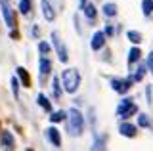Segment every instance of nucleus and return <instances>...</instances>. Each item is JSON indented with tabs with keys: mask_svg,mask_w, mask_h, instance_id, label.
I'll return each instance as SVG.
<instances>
[{
	"mask_svg": "<svg viewBox=\"0 0 153 151\" xmlns=\"http://www.w3.org/2000/svg\"><path fill=\"white\" fill-rule=\"evenodd\" d=\"M0 8H2V13H4V19H6V25L12 29L16 25L13 21V12H12V6H10V0H0Z\"/></svg>",
	"mask_w": 153,
	"mask_h": 151,
	"instance_id": "nucleus-5",
	"label": "nucleus"
},
{
	"mask_svg": "<svg viewBox=\"0 0 153 151\" xmlns=\"http://www.w3.org/2000/svg\"><path fill=\"white\" fill-rule=\"evenodd\" d=\"M111 86H113V90L115 92H119V94H126L128 90H130V81H126V78H113L111 81Z\"/></svg>",
	"mask_w": 153,
	"mask_h": 151,
	"instance_id": "nucleus-6",
	"label": "nucleus"
},
{
	"mask_svg": "<svg viewBox=\"0 0 153 151\" xmlns=\"http://www.w3.org/2000/svg\"><path fill=\"white\" fill-rule=\"evenodd\" d=\"M12 90H13V96L17 98V96H19V82H17V78H16V77L12 78Z\"/></svg>",
	"mask_w": 153,
	"mask_h": 151,
	"instance_id": "nucleus-25",
	"label": "nucleus"
},
{
	"mask_svg": "<svg viewBox=\"0 0 153 151\" xmlns=\"http://www.w3.org/2000/svg\"><path fill=\"white\" fill-rule=\"evenodd\" d=\"M48 138H50V141L56 145V147H59V145H61L59 132H57V128H54V126H50V128H48Z\"/></svg>",
	"mask_w": 153,
	"mask_h": 151,
	"instance_id": "nucleus-11",
	"label": "nucleus"
},
{
	"mask_svg": "<svg viewBox=\"0 0 153 151\" xmlns=\"http://www.w3.org/2000/svg\"><path fill=\"white\" fill-rule=\"evenodd\" d=\"M96 13H98V12H96V6H94V4H88V6L84 8V16L88 17V19H96Z\"/></svg>",
	"mask_w": 153,
	"mask_h": 151,
	"instance_id": "nucleus-18",
	"label": "nucleus"
},
{
	"mask_svg": "<svg viewBox=\"0 0 153 151\" xmlns=\"http://www.w3.org/2000/svg\"><path fill=\"white\" fill-rule=\"evenodd\" d=\"M103 144H105V138L102 136V138L96 140V147H94V151H103Z\"/></svg>",
	"mask_w": 153,
	"mask_h": 151,
	"instance_id": "nucleus-26",
	"label": "nucleus"
},
{
	"mask_svg": "<svg viewBox=\"0 0 153 151\" xmlns=\"http://www.w3.org/2000/svg\"><path fill=\"white\" fill-rule=\"evenodd\" d=\"M40 4H42V13H44V17L48 21H54L56 19V12H54V8H52L50 0H40Z\"/></svg>",
	"mask_w": 153,
	"mask_h": 151,
	"instance_id": "nucleus-8",
	"label": "nucleus"
},
{
	"mask_svg": "<svg viewBox=\"0 0 153 151\" xmlns=\"http://www.w3.org/2000/svg\"><path fill=\"white\" fill-rule=\"evenodd\" d=\"M38 105H40L42 109H46V111H52V103L48 101V98L44 94H38Z\"/></svg>",
	"mask_w": 153,
	"mask_h": 151,
	"instance_id": "nucleus-15",
	"label": "nucleus"
},
{
	"mask_svg": "<svg viewBox=\"0 0 153 151\" xmlns=\"http://www.w3.org/2000/svg\"><path fill=\"white\" fill-rule=\"evenodd\" d=\"M142 8H143V13H146V16H151V12H153V0H143Z\"/></svg>",
	"mask_w": 153,
	"mask_h": 151,
	"instance_id": "nucleus-20",
	"label": "nucleus"
},
{
	"mask_svg": "<svg viewBox=\"0 0 153 151\" xmlns=\"http://www.w3.org/2000/svg\"><path fill=\"white\" fill-rule=\"evenodd\" d=\"M67 119H69V130L73 136H80L84 130V119L76 109H71L67 113Z\"/></svg>",
	"mask_w": 153,
	"mask_h": 151,
	"instance_id": "nucleus-2",
	"label": "nucleus"
},
{
	"mask_svg": "<svg viewBox=\"0 0 153 151\" xmlns=\"http://www.w3.org/2000/svg\"><path fill=\"white\" fill-rule=\"evenodd\" d=\"M126 36L134 42V44H136V42L140 44V40H142V35H140V33H136V31H128V33H126Z\"/></svg>",
	"mask_w": 153,
	"mask_h": 151,
	"instance_id": "nucleus-21",
	"label": "nucleus"
},
{
	"mask_svg": "<svg viewBox=\"0 0 153 151\" xmlns=\"http://www.w3.org/2000/svg\"><path fill=\"white\" fill-rule=\"evenodd\" d=\"M138 124H140V126H147V124H149L147 117L146 115H140V117H138Z\"/></svg>",
	"mask_w": 153,
	"mask_h": 151,
	"instance_id": "nucleus-27",
	"label": "nucleus"
},
{
	"mask_svg": "<svg viewBox=\"0 0 153 151\" xmlns=\"http://www.w3.org/2000/svg\"><path fill=\"white\" fill-rule=\"evenodd\" d=\"M119 132H121L123 136L132 138V136H136V126H134V124H128V122H123V124L119 126Z\"/></svg>",
	"mask_w": 153,
	"mask_h": 151,
	"instance_id": "nucleus-10",
	"label": "nucleus"
},
{
	"mask_svg": "<svg viewBox=\"0 0 153 151\" xmlns=\"http://www.w3.org/2000/svg\"><path fill=\"white\" fill-rule=\"evenodd\" d=\"M19 10L23 16H29L31 13V0H19Z\"/></svg>",
	"mask_w": 153,
	"mask_h": 151,
	"instance_id": "nucleus-17",
	"label": "nucleus"
},
{
	"mask_svg": "<svg viewBox=\"0 0 153 151\" xmlns=\"http://www.w3.org/2000/svg\"><path fill=\"white\" fill-rule=\"evenodd\" d=\"M140 54H142V52H140V48H132L130 52H128V63H130V65H134L138 59H140Z\"/></svg>",
	"mask_w": 153,
	"mask_h": 151,
	"instance_id": "nucleus-14",
	"label": "nucleus"
},
{
	"mask_svg": "<svg viewBox=\"0 0 153 151\" xmlns=\"http://www.w3.org/2000/svg\"><path fill=\"white\" fill-rule=\"evenodd\" d=\"M38 50H40L42 58H46V56L50 54V44H48V42H40V44H38Z\"/></svg>",
	"mask_w": 153,
	"mask_h": 151,
	"instance_id": "nucleus-22",
	"label": "nucleus"
},
{
	"mask_svg": "<svg viewBox=\"0 0 153 151\" xmlns=\"http://www.w3.org/2000/svg\"><path fill=\"white\" fill-rule=\"evenodd\" d=\"M103 44H105V33H96L92 36V42H90L92 50H102Z\"/></svg>",
	"mask_w": 153,
	"mask_h": 151,
	"instance_id": "nucleus-9",
	"label": "nucleus"
},
{
	"mask_svg": "<svg viewBox=\"0 0 153 151\" xmlns=\"http://www.w3.org/2000/svg\"><path fill=\"white\" fill-rule=\"evenodd\" d=\"M0 145H2V149H4V151H12V149H13V145H16V141H13V136L10 134L8 130H4V132H2V136H0Z\"/></svg>",
	"mask_w": 153,
	"mask_h": 151,
	"instance_id": "nucleus-7",
	"label": "nucleus"
},
{
	"mask_svg": "<svg viewBox=\"0 0 153 151\" xmlns=\"http://www.w3.org/2000/svg\"><path fill=\"white\" fill-rule=\"evenodd\" d=\"M103 13H105V17H115L117 16V6H115V4H105Z\"/></svg>",
	"mask_w": 153,
	"mask_h": 151,
	"instance_id": "nucleus-16",
	"label": "nucleus"
},
{
	"mask_svg": "<svg viewBox=\"0 0 153 151\" xmlns=\"http://www.w3.org/2000/svg\"><path fill=\"white\" fill-rule=\"evenodd\" d=\"M16 73L19 75V78L23 81V86H31V78H29V73H27L25 69H23V67H17Z\"/></svg>",
	"mask_w": 153,
	"mask_h": 151,
	"instance_id": "nucleus-13",
	"label": "nucleus"
},
{
	"mask_svg": "<svg viewBox=\"0 0 153 151\" xmlns=\"http://www.w3.org/2000/svg\"><path fill=\"white\" fill-rule=\"evenodd\" d=\"M52 42H54L56 50H57V56H59V61L61 63H67L69 61V56H67V48L65 44L59 40V36H57V33H52Z\"/></svg>",
	"mask_w": 153,
	"mask_h": 151,
	"instance_id": "nucleus-4",
	"label": "nucleus"
},
{
	"mask_svg": "<svg viewBox=\"0 0 153 151\" xmlns=\"http://www.w3.org/2000/svg\"><path fill=\"white\" fill-rule=\"evenodd\" d=\"M136 113H138V107H136V103H134L130 98H124V100L119 103V107H117V115L121 117V119H128V117L136 115Z\"/></svg>",
	"mask_w": 153,
	"mask_h": 151,
	"instance_id": "nucleus-3",
	"label": "nucleus"
},
{
	"mask_svg": "<svg viewBox=\"0 0 153 151\" xmlns=\"http://www.w3.org/2000/svg\"><path fill=\"white\" fill-rule=\"evenodd\" d=\"M63 119H67V113H63V111H56V113H52V115H50V121L52 122H59V121H63Z\"/></svg>",
	"mask_w": 153,
	"mask_h": 151,
	"instance_id": "nucleus-19",
	"label": "nucleus"
},
{
	"mask_svg": "<svg viewBox=\"0 0 153 151\" xmlns=\"http://www.w3.org/2000/svg\"><path fill=\"white\" fill-rule=\"evenodd\" d=\"M50 71H52L50 59H48V58H40V77L44 78L46 75H50Z\"/></svg>",
	"mask_w": 153,
	"mask_h": 151,
	"instance_id": "nucleus-12",
	"label": "nucleus"
},
{
	"mask_svg": "<svg viewBox=\"0 0 153 151\" xmlns=\"http://www.w3.org/2000/svg\"><path fill=\"white\" fill-rule=\"evenodd\" d=\"M61 81H63V86L69 94H75L79 90V84H80V75L76 69H65L63 75H61Z\"/></svg>",
	"mask_w": 153,
	"mask_h": 151,
	"instance_id": "nucleus-1",
	"label": "nucleus"
},
{
	"mask_svg": "<svg viewBox=\"0 0 153 151\" xmlns=\"http://www.w3.org/2000/svg\"><path fill=\"white\" fill-rule=\"evenodd\" d=\"M80 8H86V0H80Z\"/></svg>",
	"mask_w": 153,
	"mask_h": 151,
	"instance_id": "nucleus-29",
	"label": "nucleus"
},
{
	"mask_svg": "<svg viewBox=\"0 0 153 151\" xmlns=\"http://www.w3.org/2000/svg\"><path fill=\"white\" fill-rule=\"evenodd\" d=\"M143 75H146V67H142V65H140V67H138V71L134 73L132 81H142V78H143Z\"/></svg>",
	"mask_w": 153,
	"mask_h": 151,
	"instance_id": "nucleus-24",
	"label": "nucleus"
},
{
	"mask_svg": "<svg viewBox=\"0 0 153 151\" xmlns=\"http://www.w3.org/2000/svg\"><path fill=\"white\" fill-rule=\"evenodd\" d=\"M52 84H54V96H56V98H61V86H59V78H57V77H54V82H52Z\"/></svg>",
	"mask_w": 153,
	"mask_h": 151,
	"instance_id": "nucleus-23",
	"label": "nucleus"
},
{
	"mask_svg": "<svg viewBox=\"0 0 153 151\" xmlns=\"http://www.w3.org/2000/svg\"><path fill=\"white\" fill-rule=\"evenodd\" d=\"M147 69H149L151 73H153V52H151L149 56H147Z\"/></svg>",
	"mask_w": 153,
	"mask_h": 151,
	"instance_id": "nucleus-28",
	"label": "nucleus"
}]
</instances>
